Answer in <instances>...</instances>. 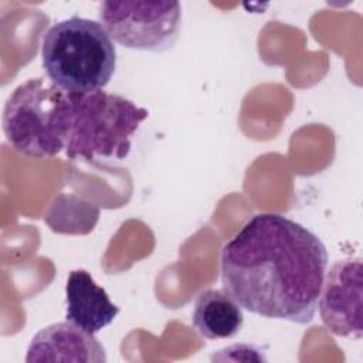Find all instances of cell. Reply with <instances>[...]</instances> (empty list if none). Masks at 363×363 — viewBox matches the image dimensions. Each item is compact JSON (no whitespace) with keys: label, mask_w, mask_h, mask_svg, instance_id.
I'll list each match as a JSON object with an SVG mask.
<instances>
[{"label":"cell","mask_w":363,"mask_h":363,"mask_svg":"<svg viewBox=\"0 0 363 363\" xmlns=\"http://www.w3.org/2000/svg\"><path fill=\"white\" fill-rule=\"evenodd\" d=\"M328 259L315 233L282 214L259 213L223 247L221 284L251 313L306 325L318 311Z\"/></svg>","instance_id":"obj_1"},{"label":"cell","mask_w":363,"mask_h":363,"mask_svg":"<svg viewBox=\"0 0 363 363\" xmlns=\"http://www.w3.org/2000/svg\"><path fill=\"white\" fill-rule=\"evenodd\" d=\"M41 62L51 82L69 94L104 89L116 67L113 40L99 21L72 16L43 37Z\"/></svg>","instance_id":"obj_2"},{"label":"cell","mask_w":363,"mask_h":363,"mask_svg":"<svg viewBox=\"0 0 363 363\" xmlns=\"http://www.w3.org/2000/svg\"><path fill=\"white\" fill-rule=\"evenodd\" d=\"M72 119L71 94L43 77L20 84L3 109V130L18 153L41 159L65 150Z\"/></svg>","instance_id":"obj_3"},{"label":"cell","mask_w":363,"mask_h":363,"mask_svg":"<svg viewBox=\"0 0 363 363\" xmlns=\"http://www.w3.org/2000/svg\"><path fill=\"white\" fill-rule=\"evenodd\" d=\"M72 119L65 146L68 159H125L132 136L149 112L130 99L94 91L71 94Z\"/></svg>","instance_id":"obj_4"},{"label":"cell","mask_w":363,"mask_h":363,"mask_svg":"<svg viewBox=\"0 0 363 363\" xmlns=\"http://www.w3.org/2000/svg\"><path fill=\"white\" fill-rule=\"evenodd\" d=\"M98 18L118 44L162 52L179 38L182 6L179 1H104Z\"/></svg>","instance_id":"obj_5"},{"label":"cell","mask_w":363,"mask_h":363,"mask_svg":"<svg viewBox=\"0 0 363 363\" xmlns=\"http://www.w3.org/2000/svg\"><path fill=\"white\" fill-rule=\"evenodd\" d=\"M363 267L360 258H343L325 272L318 309L326 329L342 337L360 339Z\"/></svg>","instance_id":"obj_6"},{"label":"cell","mask_w":363,"mask_h":363,"mask_svg":"<svg viewBox=\"0 0 363 363\" xmlns=\"http://www.w3.org/2000/svg\"><path fill=\"white\" fill-rule=\"evenodd\" d=\"M105 347L89 332L71 322L52 323L38 330L27 349L26 362L105 363Z\"/></svg>","instance_id":"obj_7"},{"label":"cell","mask_w":363,"mask_h":363,"mask_svg":"<svg viewBox=\"0 0 363 363\" xmlns=\"http://www.w3.org/2000/svg\"><path fill=\"white\" fill-rule=\"evenodd\" d=\"M65 305L67 320L92 335L111 325L119 313V306L85 269L69 272L65 284Z\"/></svg>","instance_id":"obj_8"},{"label":"cell","mask_w":363,"mask_h":363,"mask_svg":"<svg viewBox=\"0 0 363 363\" xmlns=\"http://www.w3.org/2000/svg\"><path fill=\"white\" fill-rule=\"evenodd\" d=\"M244 323L240 303L224 289H204L194 299L191 325L206 339L234 337Z\"/></svg>","instance_id":"obj_9"}]
</instances>
